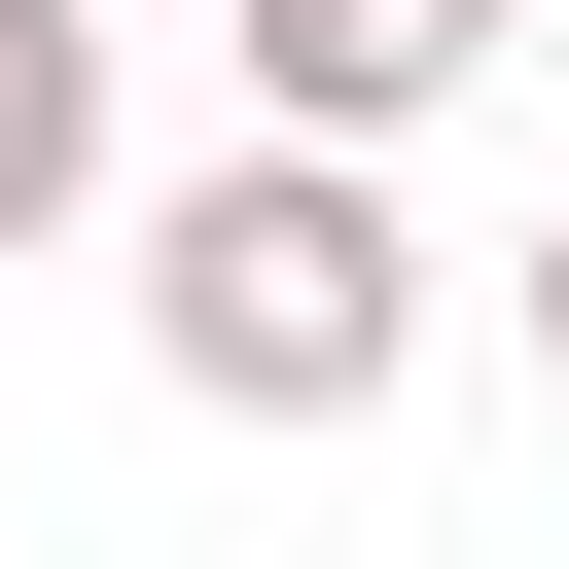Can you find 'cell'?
<instances>
[{
  "mask_svg": "<svg viewBox=\"0 0 569 569\" xmlns=\"http://www.w3.org/2000/svg\"><path fill=\"white\" fill-rule=\"evenodd\" d=\"M142 356H178L213 427H391V391H427V213H391L356 142H213V178L142 213Z\"/></svg>",
  "mask_w": 569,
  "mask_h": 569,
  "instance_id": "6da1fadb",
  "label": "cell"
},
{
  "mask_svg": "<svg viewBox=\"0 0 569 569\" xmlns=\"http://www.w3.org/2000/svg\"><path fill=\"white\" fill-rule=\"evenodd\" d=\"M213 36H249V142H356V178L498 71V0H213Z\"/></svg>",
  "mask_w": 569,
  "mask_h": 569,
  "instance_id": "7a4b0ae2",
  "label": "cell"
},
{
  "mask_svg": "<svg viewBox=\"0 0 569 569\" xmlns=\"http://www.w3.org/2000/svg\"><path fill=\"white\" fill-rule=\"evenodd\" d=\"M107 213V0H0V249Z\"/></svg>",
  "mask_w": 569,
  "mask_h": 569,
  "instance_id": "3957f363",
  "label": "cell"
},
{
  "mask_svg": "<svg viewBox=\"0 0 569 569\" xmlns=\"http://www.w3.org/2000/svg\"><path fill=\"white\" fill-rule=\"evenodd\" d=\"M498 320H533V391H569V213H533V249H498Z\"/></svg>",
  "mask_w": 569,
  "mask_h": 569,
  "instance_id": "277c9868",
  "label": "cell"
},
{
  "mask_svg": "<svg viewBox=\"0 0 569 569\" xmlns=\"http://www.w3.org/2000/svg\"><path fill=\"white\" fill-rule=\"evenodd\" d=\"M498 36H533V0H498Z\"/></svg>",
  "mask_w": 569,
  "mask_h": 569,
  "instance_id": "5b68a950",
  "label": "cell"
}]
</instances>
